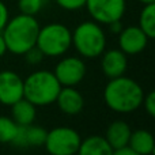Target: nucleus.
I'll return each mask as SVG.
<instances>
[{
	"label": "nucleus",
	"instance_id": "f257e3e1",
	"mask_svg": "<svg viewBox=\"0 0 155 155\" xmlns=\"http://www.w3.org/2000/svg\"><path fill=\"white\" fill-rule=\"evenodd\" d=\"M144 90L135 79L118 76L109 79L104 88V102L110 110L128 114L142 106Z\"/></svg>",
	"mask_w": 155,
	"mask_h": 155
},
{
	"label": "nucleus",
	"instance_id": "f03ea898",
	"mask_svg": "<svg viewBox=\"0 0 155 155\" xmlns=\"http://www.w3.org/2000/svg\"><path fill=\"white\" fill-rule=\"evenodd\" d=\"M40 23L35 16L18 14L10 18L2 30L7 52L15 56H23L29 49L35 46Z\"/></svg>",
	"mask_w": 155,
	"mask_h": 155
},
{
	"label": "nucleus",
	"instance_id": "7ed1b4c3",
	"mask_svg": "<svg viewBox=\"0 0 155 155\" xmlns=\"http://www.w3.org/2000/svg\"><path fill=\"white\" fill-rule=\"evenodd\" d=\"M61 84L53 71H34L23 79V98L31 102L35 107L49 106L54 104Z\"/></svg>",
	"mask_w": 155,
	"mask_h": 155
},
{
	"label": "nucleus",
	"instance_id": "20e7f679",
	"mask_svg": "<svg viewBox=\"0 0 155 155\" xmlns=\"http://www.w3.org/2000/svg\"><path fill=\"white\" fill-rule=\"evenodd\" d=\"M72 46L82 59H97L106 49V33L102 25L94 21H84L71 31Z\"/></svg>",
	"mask_w": 155,
	"mask_h": 155
},
{
	"label": "nucleus",
	"instance_id": "39448f33",
	"mask_svg": "<svg viewBox=\"0 0 155 155\" xmlns=\"http://www.w3.org/2000/svg\"><path fill=\"white\" fill-rule=\"evenodd\" d=\"M35 46L46 57L63 56L72 46L71 30L59 22H52L42 27L40 26Z\"/></svg>",
	"mask_w": 155,
	"mask_h": 155
},
{
	"label": "nucleus",
	"instance_id": "423d86ee",
	"mask_svg": "<svg viewBox=\"0 0 155 155\" xmlns=\"http://www.w3.org/2000/svg\"><path fill=\"white\" fill-rule=\"evenodd\" d=\"M82 142L80 134L70 127H56L46 131L44 146L49 155H76Z\"/></svg>",
	"mask_w": 155,
	"mask_h": 155
},
{
	"label": "nucleus",
	"instance_id": "0eeeda50",
	"mask_svg": "<svg viewBox=\"0 0 155 155\" xmlns=\"http://www.w3.org/2000/svg\"><path fill=\"white\" fill-rule=\"evenodd\" d=\"M84 8L94 22L107 26L121 21L127 10V0H86Z\"/></svg>",
	"mask_w": 155,
	"mask_h": 155
},
{
	"label": "nucleus",
	"instance_id": "6e6552de",
	"mask_svg": "<svg viewBox=\"0 0 155 155\" xmlns=\"http://www.w3.org/2000/svg\"><path fill=\"white\" fill-rule=\"evenodd\" d=\"M87 72L86 63L82 57L65 56L54 67V76L57 78L61 87H76L83 82Z\"/></svg>",
	"mask_w": 155,
	"mask_h": 155
},
{
	"label": "nucleus",
	"instance_id": "1a4fd4ad",
	"mask_svg": "<svg viewBox=\"0 0 155 155\" xmlns=\"http://www.w3.org/2000/svg\"><path fill=\"white\" fill-rule=\"evenodd\" d=\"M150 38L143 33L139 26H127L123 27L117 34L118 49L127 54V56H135L147 48Z\"/></svg>",
	"mask_w": 155,
	"mask_h": 155
},
{
	"label": "nucleus",
	"instance_id": "9d476101",
	"mask_svg": "<svg viewBox=\"0 0 155 155\" xmlns=\"http://www.w3.org/2000/svg\"><path fill=\"white\" fill-rule=\"evenodd\" d=\"M23 98V79L11 70L0 71V104L11 106Z\"/></svg>",
	"mask_w": 155,
	"mask_h": 155
},
{
	"label": "nucleus",
	"instance_id": "9b49d317",
	"mask_svg": "<svg viewBox=\"0 0 155 155\" xmlns=\"http://www.w3.org/2000/svg\"><path fill=\"white\" fill-rule=\"evenodd\" d=\"M99 57H101V70L106 78L113 79L125 75L128 70V57L118 48L105 49Z\"/></svg>",
	"mask_w": 155,
	"mask_h": 155
},
{
	"label": "nucleus",
	"instance_id": "f8f14e48",
	"mask_svg": "<svg viewBox=\"0 0 155 155\" xmlns=\"http://www.w3.org/2000/svg\"><path fill=\"white\" fill-rule=\"evenodd\" d=\"M54 104L65 116H76L84 107V98L76 87H61Z\"/></svg>",
	"mask_w": 155,
	"mask_h": 155
},
{
	"label": "nucleus",
	"instance_id": "ddd939ff",
	"mask_svg": "<svg viewBox=\"0 0 155 155\" xmlns=\"http://www.w3.org/2000/svg\"><path fill=\"white\" fill-rule=\"evenodd\" d=\"M46 137V129L34 125H18V132L12 142V146L19 148L25 147H42Z\"/></svg>",
	"mask_w": 155,
	"mask_h": 155
},
{
	"label": "nucleus",
	"instance_id": "4468645a",
	"mask_svg": "<svg viewBox=\"0 0 155 155\" xmlns=\"http://www.w3.org/2000/svg\"><path fill=\"white\" fill-rule=\"evenodd\" d=\"M131 132L132 129L127 121L116 120L107 125L104 137L106 139V142L109 143V146L113 150H117V148H123L128 146Z\"/></svg>",
	"mask_w": 155,
	"mask_h": 155
},
{
	"label": "nucleus",
	"instance_id": "2eb2a0df",
	"mask_svg": "<svg viewBox=\"0 0 155 155\" xmlns=\"http://www.w3.org/2000/svg\"><path fill=\"white\" fill-rule=\"evenodd\" d=\"M113 148L109 146L104 136L90 135L82 139L76 155H112Z\"/></svg>",
	"mask_w": 155,
	"mask_h": 155
},
{
	"label": "nucleus",
	"instance_id": "dca6fc26",
	"mask_svg": "<svg viewBox=\"0 0 155 155\" xmlns=\"http://www.w3.org/2000/svg\"><path fill=\"white\" fill-rule=\"evenodd\" d=\"M128 147L139 155H153L155 150L154 136L147 129H136L131 132Z\"/></svg>",
	"mask_w": 155,
	"mask_h": 155
},
{
	"label": "nucleus",
	"instance_id": "f3484780",
	"mask_svg": "<svg viewBox=\"0 0 155 155\" xmlns=\"http://www.w3.org/2000/svg\"><path fill=\"white\" fill-rule=\"evenodd\" d=\"M11 118L16 125H30L34 124L37 117V107L29 102L26 98H21L15 104L11 105Z\"/></svg>",
	"mask_w": 155,
	"mask_h": 155
},
{
	"label": "nucleus",
	"instance_id": "a211bd4d",
	"mask_svg": "<svg viewBox=\"0 0 155 155\" xmlns=\"http://www.w3.org/2000/svg\"><path fill=\"white\" fill-rule=\"evenodd\" d=\"M137 26L143 30L150 40L155 38V3L143 5L139 14V23Z\"/></svg>",
	"mask_w": 155,
	"mask_h": 155
},
{
	"label": "nucleus",
	"instance_id": "6ab92c4d",
	"mask_svg": "<svg viewBox=\"0 0 155 155\" xmlns=\"http://www.w3.org/2000/svg\"><path fill=\"white\" fill-rule=\"evenodd\" d=\"M18 132V125L11 117L0 116V143L2 144H12Z\"/></svg>",
	"mask_w": 155,
	"mask_h": 155
},
{
	"label": "nucleus",
	"instance_id": "aec40b11",
	"mask_svg": "<svg viewBox=\"0 0 155 155\" xmlns=\"http://www.w3.org/2000/svg\"><path fill=\"white\" fill-rule=\"evenodd\" d=\"M45 0H18V8L21 14L35 16L42 10Z\"/></svg>",
	"mask_w": 155,
	"mask_h": 155
},
{
	"label": "nucleus",
	"instance_id": "412c9836",
	"mask_svg": "<svg viewBox=\"0 0 155 155\" xmlns=\"http://www.w3.org/2000/svg\"><path fill=\"white\" fill-rule=\"evenodd\" d=\"M57 5L65 11H78L84 8L86 0H56Z\"/></svg>",
	"mask_w": 155,
	"mask_h": 155
},
{
	"label": "nucleus",
	"instance_id": "4be33fe9",
	"mask_svg": "<svg viewBox=\"0 0 155 155\" xmlns=\"http://www.w3.org/2000/svg\"><path fill=\"white\" fill-rule=\"evenodd\" d=\"M142 106L144 107L146 113L150 117H154L155 116V91H148L147 94H144Z\"/></svg>",
	"mask_w": 155,
	"mask_h": 155
},
{
	"label": "nucleus",
	"instance_id": "5701e85b",
	"mask_svg": "<svg viewBox=\"0 0 155 155\" xmlns=\"http://www.w3.org/2000/svg\"><path fill=\"white\" fill-rule=\"evenodd\" d=\"M23 56H25V59H26V61L31 65H35V64H38V63H41V60L45 57L42 54V52H41L37 46H33L31 49H29Z\"/></svg>",
	"mask_w": 155,
	"mask_h": 155
},
{
	"label": "nucleus",
	"instance_id": "b1692460",
	"mask_svg": "<svg viewBox=\"0 0 155 155\" xmlns=\"http://www.w3.org/2000/svg\"><path fill=\"white\" fill-rule=\"evenodd\" d=\"M8 19H10L8 8H7V5L0 0V33H2V30L4 29V26H5V23H7Z\"/></svg>",
	"mask_w": 155,
	"mask_h": 155
},
{
	"label": "nucleus",
	"instance_id": "393cba45",
	"mask_svg": "<svg viewBox=\"0 0 155 155\" xmlns=\"http://www.w3.org/2000/svg\"><path fill=\"white\" fill-rule=\"evenodd\" d=\"M107 27H109V30L112 33H114V34H118V33L123 30V23H121V21H114V22H112V23H109L107 25Z\"/></svg>",
	"mask_w": 155,
	"mask_h": 155
},
{
	"label": "nucleus",
	"instance_id": "a878e982",
	"mask_svg": "<svg viewBox=\"0 0 155 155\" xmlns=\"http://www.w3.org/2000/svg\"><path fill=\"white\" fill-rule=\"evenodd\" d=\"M112 155H139V154H136L134 150H131V148L127 146V147L113 150V154H112Z\"/></svg>",
	"mask_w": 155,
	"mask_h": 155
},
{
	"label": "nucleus",
	"instance_id": "bb28decb",
	"mask_svg": "<svg viewBox=\"0 0 155 155\" xmlns=\"http://www.w3.org/2000/svg\"><path fill=\"white\" fill-rule=\"evenodd\" d=\"M5 53H7V46H5L4 38H3L2 33H0V57H3Z\"/></svg>",
	"mask_w": 155,
	"mask_h": 155
},
{
	"label": "nucleus",
	"instance_id": "cd10ccee",
	"mask_svg": "<svg viewBox=\"0 0 155 155\" xmlns=\"http://www.w3.org/2000/svg\"><path fill=\"white\" fill-rule=\"evenodd\" d=\"M139 3H142L143 5H146V4H153V3H155V0H137Z\"/></svg>",
	"mask_w": 155,
	"mask_h": 155
}]
</instances>
